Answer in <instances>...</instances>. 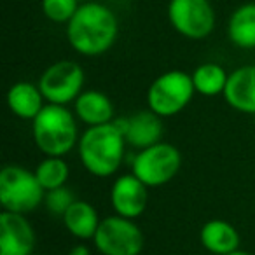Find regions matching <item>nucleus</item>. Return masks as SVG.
<instances>
[{
  "instance_id": "nucleus-17",
  "label": "nucleus",
  "mask_w": 255,
  "mask_h": 255,
  "mask_svg": "<svg viewBox=\"0 0 255 255\" xmlns=\"http://www.w3.org/2000/svg\"><path fill=\"white\" fill-rule=\"evenodd\" d=\"M61 220L68 233L79 240H93L100 227V222H102L95 206L88 201H81V199H77L67 210Z\"/></svg>"
},
{
  "instance_id": "nucleus-4",
  "label": "nucleus",
  "mask_w": 255,
  "mask_h": 255,
  "mask_svg": "<svg viewBox=\"0 0 255 255\" xmlns=\"http://www.w3.org/2000/svg\"><path fill=\"white\" fill-rule=\"evenodd\" d=\"M46 191L39 184L35 173L19 164H7L0 171V203L4 212L26 213L40 206Z\"/></svg>"
},
{
  "instance_id": "nucleus-7",
  "label": "nucleus",
  "mask_w": 255,
  "mask_h": 255,
  "mask_svg": "<svg viewBox=\"0 0 255 255\" xmlns=\"http://www.w3.org/2000/svg\"><path fill=\"white\" fill-rule=\"evenodd\" d=\"M84 70L70 60H61L49 65L39 79V88L47 103L63 105L75 103L84 91Z\"/></svg>"
},
{
  "instance_id": "nucleus-23",
  "label": "nucleus",
  "mask_w": 255,
  "mask_h": 255,
  "mask_svg": "<svg viewBox=\"0 0 255 255\" xmlns=\"http://www.w3.org/2000/svg\"><path fill=\"white\" fill-rule=\"evenodd\" d=\"M67 255H91V252H89V248L86 245H75Z\"/></svg>"
},
{
  "instance_id": "nucleus-1",
  "label": "nucleus",
  "mask_w": 255,
  "mask_h": 255,
  "mask_svg": "<svg viewBox=\"0 0 255 255\" xmlns=\"http://www.w3.org/2000/svg\"><path fill=\"white\" fill-rule=\"evenodd\" d=\"M119 21L110 7L100 2H86L67 23V39L75 53L100 56L116 44Z\"/></svg>"
},
{
  "instance_id": "nucleus-13",
  "label": "nucleus",
  "mask_w": 255,
  "mask_h": 255,
  "mask_svg": "<svg viewBox=\"0 0 255 255\" xmlns=\"http://www.w3.org/2000/svg\"><path fill=\"white\" fill-rule=\"evenodd\" d=\"M224 98L238 112L255 116V65H243L231 72Z\"/></svg>"
},
{
  "instance_id": "nucleus-22",
  "label": "nucleus",
  "mask_w": 255,
  "mask_h": 255,
  "mask_svg": "<svg viewBox=\"0 0 255 255\" xmlns=\"http://www.w3.org/2000/svg\"><path fill=\"white\" fill-rule=\"evenodd\" d=\"M77 199L74 198L70 189L60 187L54 191H47L46 198H44V205H46L47 212L54 217H63L67 213V210L70 208Z\"/></svg>"
},
{
  "instance_id": "nucleus-24",
  "label": "nucleus",
  "mask_w": 255,
  "mask_h": 255,
  "mask_svg": "<svg viewBox=\"0 0 255 255\" xmlns=\"http://www.w3.org/2000/svg\"><path fill=\"white\" fill-rule=\"evenodd\" d=\"M229 255H252V254H248V252H243V250H236V252H233V254H229Z\"/></svg>"
},
{
  "instance_id": "nucleus-18",
  "label": "nucleus",
  "mask_w": 255,
  "mask_h": 255,
  "mask_svg": "<svg viewBox=\"0 0 255 255\" xmlns=\"http://www.w3.org/2000/svg\"><path fill=\"white\" fill-rule=\"evenodd\" d=\"M227 37L240 49H255V2L234 9L227 21Z\"/></svg>"
},
{
  "instance_id": "nucleus-14",
  "label": "nucleus",
  "mask_w": 255,
  "mask_h": 255,
  "mask_svg": "<svg viewBox=\"0 0 255 255\" xmlns=\"http://www.w3.org/2000/svg\"><path fill=\"white\" fill-rule=\"evenodd\" d=\"M74 112L88 128L102 126L114 121V103L105 93L88 89L75 100Z\"/></svg>"
},
{
  "instance_id": "nucleus-10",
  "label": "nucleus",
  "mask_w": 255,
  "mask_h": 255,
  "mask_svg": "<svg viewBox=\"0 0 255 255\" xmlns=\"http://www.w3.org/2000/svg\"><path fill=\"white\" fill-rule=\"evenodd\" d=\"M147 185L133 173L121 175L110 189V203L116 215L135 220L145 212L149 192Z\"/></svg>"
},
{
  "instance_id": "nucleus-19",
  "label": "nucleus",
  "mask_w": 255,
  "mask_h": 255,
  "mask_svg": "<svg viewBox=\"0 0 255 255\" xmlns=\"http://www.w3.org/2000/svg\"><path fill=\"white\" fill-rule=\"evenodd\" d=\"M196 93L203 96H217L226 91L229 74L219 63H201L191 74Z\"/></svg>"
},
{
  "instance_id": "nucleus-20",
  "label": "nucleus",
  "mask_w": 255,
  "mask_h": 255,
  "mask_svg": "<svg viewBox=\"0 0 255 255\" xmlns=\"http://www.w3.org/2000/svg\"><path fill=\"white\" fill-rule=\"evenodd\" d=\"M35 177L44 191H54L67 185V180L70 177V168L63 157L46 156L35 168Z\"/></svg>"
},
{
  "instance_id": "nucleus-11",
  "label": "nucleus",
  "mask_w": 255,
  "mask_h": 255,
  "mask_svg": "<svg viewBox=\"0 0 255 255\" xmlns=\"http://www.w3.org/2000/svg\"><path fill=\"white\" fill-rule=\"evenodd\" d=\"M35 233L25 215L0 213V255H33Z\"/></svg>"
},
{
  "instance_id": "nucleus-16",
  "label": "nucleus",
  "mask_w": 255,
  "mask_h": 255,
  "mask_svg": "<svg viewBox=\"0 0 255 255\" xmlns=\"http://www.w3.org/2000/svg\"><path fill=\"white\" fill-rule=\"evenodd\" d=\"M46 98L39 86L19 81L7 91V107L16 117L23 121H33L46 107Z\"/></svg>"
},
{
  "instance_id": "nucleus-5",
  "label": "nucleus",
  "mask_w": 255,
  "mask_h": 255,
  "mask_svg": "<svg viewBox=\"0 0 255 255\" xmlns=\"http://www.w3.org/2000/svg\"><path fill=\"white\" fill-rule=\"evenodd\" d=\"M194 93L191 74L182 70L164 72L147 89V107L159 117H173L191 103Z\"/></svg>"
},
{
  "instance_id": "nucleus-6",
  "label": "nucleus",
  "mask_w": 255,
  "mask_h": 255,
  "mask_svg": "<svg viewBox=\"0 0 255 255\" xmlns=\"http://www.w3.org/2000/svg\"><path fill=\"white\" fill-rule=\"evenodd\" d=\"M182 168V154L173 143L159 142L138 150L133 157L131 173L147 187H161L177 177Z\"/></svg>"
},
{
  "instance_id": "nucleus-12",
  "label": "nucleus",
  "mask_w": 255,
  "mask_h": 255,
  "mask_svg": "<svg viewBox=\"0 0 255 255\" xmlns=\"http://www.w3.org/2000/svg\"><path fill=\"white\" fill-rule=\"evenodd\" d=\"M163 117L154 114L152 110H138L133 116L116 119L119 128L123 129L128 145L143 150L156 143L163 142Z\"/></svg>"
},
{
  "instance_id": "nucleus-3",
  "label": "nucleus",
  "mask_w": 255,
  "mask_h": 255,
  "mask_svg": "<svg viewBox=\"0 0 255 255\" xmlns=\"http://www.w3.org/2000/svg\"><path fill=\"white\" fill-rule=\"evenodd\" d=\"M32 136L44 156L65 157L79 143L75 116L63 105L47 103L32 121Z\"/></svg>"
},
{
  "instance_id": "nucleus-21",
  "label": "nucleus",
  "mask_w": 255,
  "mask_h": 255,
  "mask_svg": "<svg viewBox=\"0 0 255 255\" xmlns=\"http://www.w3.org/2000/svg\"><path fill=\"white\" fill-rule=\"evenodd\" d=\"M42 12L53 23H68L79 11V0H42Z\"/></svg>"
},
{
  "instance_id": "nucleus-15",
  "label": "nucleus",
  "mask_w": 255,
  "mask_h": 255,
  "mask_svg": "<svg viewBox=\"0 0 255 255\" xmlns=\"http://www.w3.org/2000/svg\"><path fill=\"white\" fill-rule=\"evenodd\" d=\"M199 240L205 250L215 255H229L240 250V233L233 224L226 220H208L199 231Z\"/></svg>"
},
{
  "instance_id": "nucleus-9",
  "label": "nucleus",
  "mask_w": 255,
  "mask_h": 255,
  "mask_svg": "<svg viewBox=\"0 0 255 255\" xmlns=\"http://www.w3.org/2000/svg\"><path fill=\"white\" fill-rule=\"evenodd\" d=\"M168 19L185 39H206L215 28V11L210 0H170Z\"/></svg>"
},
{
  "instance_id": "nucleus-2",
  "label": "nucleus",
  "mask_w": 255,
  "mask_h": 255,
  "mask_svg": "<svg viewBox=\"0 0 255 255\" xmlns=\"http://www.w3.org/2000/svg\"><path fill=\"white\" fill-rule=\"evenodd\" d=\"M126 138L116 121L88 128L77 143L79 159L91 175L100 178L117 173L124 159Z\"/></svg>"
},
{
  "instance_id": "nucleus-8",
  "label": "nucleus",
  "mask_w": 255,
  "mask_h": 255,
  "mask_svg": "<svg viewBox=\"0 0 255 255\" xmlns=\"http://www.w3.org/2000/svg\"><path fill=\"white\" fill-rule=\"evenodd\" d=\"M93 243L102 255H140L143 233L135 220L112 215L100 222Z\"/></svg>"
}]
</instances>
